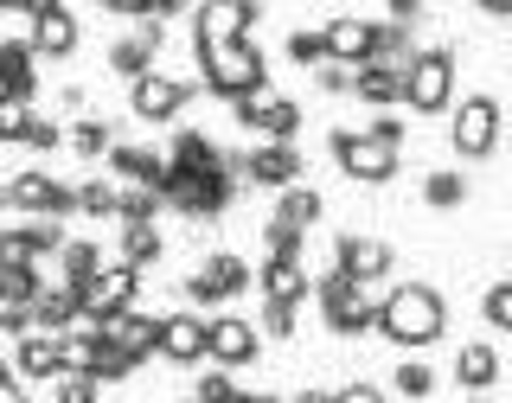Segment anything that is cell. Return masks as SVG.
I'll return each mask as SVG.
<instances>
[{
	"mask_svg": "<svg viewBox=\"0 0 512 403\" xmlns=\"http://www.w3.org/2000/svg\"><path fill=\"white\" fill-rule=\"evenodd\" d=\"M288 403H333V391H295Z\"/></svg>",
	"mask_w": 512,
	"mask_h": 403,
	"instance_id": "681fc988",
	"label": "cell"
},
{
	"mask_svg": "<svg viewBox=\"0 0 512 403\" xmlns=\"http://www.w3.org/2000/svg\"><path fill=\"white\" fill-rule=\"evenodd\" d=\"M116 199H122V186H109V180L77 186V212H90V218H116Z\"/></svg>",
	"mask_w": 512,
	"mask_h": 403,
	"instance_id": "d590c367",
	"label": "cell"
},
{
	"mask_svg": "<svg viewBox=\"0 0 512 403\" xmlns=\"http://www.w3.org/2000/svg\"><path fill=\"white\" fill-rule=\"evenodd\" d=\"M96 397H103V384L84 378V372H64V378L52 384V403H96Z\"/></svg>",
	"mask_w": 512,
	"mask_h": 403,
	"instance_id": "74e56055",
	"label": "cell"
},
{
	"mask_svg": "<svg viewBox=\"0 0 512 403\" xmlns=\"http://www.w3.org/2000/svg\"><path fill=\"white\" fill-rule=\"evenodd\" d=\"M391 384H397L404 397H429V391H436V372H429L423 359H404V365L391 372Z\"/></svg>",
	"mask_w": 512,
	"mask_h": 403,
	"instance_id": "8d00e7d4",
	"label": "cell"
},
{
	"mask_svg": "<svg viewBox=\"0 0 512 403\" xmlns=\"http://www.w3.org/2000/svg\"><path fill=\"white\" fill-rule=\"evenodd\" d=\"M250 20H256V0H205L192 13V45H237L250 39Z\"/></svg>",
	"mask_w": 512,
	"mask_h": 403,
	"instance_id": "9a60e30c",
	"label": "cell"
},
{
	"mask_svg": "<svg viewBox=\"0 0 512 403\" xmlns=\"http://www.w3.org/2000/svg\"><path fill=\"white\" fill-rule=\"evenodd\" d=\"M224 154H231V148H218L205 128H180V135H173V148H167V167L186 173V180H205V173L224 167Z\"/></svg>",
	"mask_w": 512,
	"mask_h": 403,
	"instance_id": "ffe728a7",
	"label": "cell"
},
{
	"mask_svg": "<svg viewBox=\"0 0 512 403\" xmlns=\"http://www.w3.org/2000/svg\"><path fill=\"white\" fill-rule=\"evenodd\" d=\"M333 403H384V391H378V384H340V391H333Z\"/></svg>",
	"mask_w": 512,
	"mask_h": 403,
	"instance_id": "ee69618b",
	"label": "cell"
},
{
	"mask_svg": "<svg viewBox=\"0 0 512 403\" xmlns=\"http://www.w3.org/2000/svg\"><path fill=\"white\" fill-rule=\"evenodd\" d=\"M186 403H192V397H186Z\"/></svg>",
	"mask_w": 512,
	"mask_h": 403,
	"instance_id": "816d5d0a",
	"label": "cell"
},
{
	"mask_svg": "<svg viewBox=\"0 0 512 403\" xmlns=\"http://www.w3.org/2000/svg\"><path fill=\"white\" fill-rule=\"evenodd\" d=\"M0 263H7V269H39L45 263L39 237H32L26 224H0Z\"/></svg>",
	"mask_w": 512,
	"mask_h": 403,
	"instance_id": "4dcf8cb0",
	"label": "cell"
},
{
	"mask_svg": "<svg viewBox=\"0 0 512 403\" xmlns=\"http://www.w3.org/2000/svg\"><path fill=\"white\" fill-rule=\"evenodd\" d=\"M365 135H378V141H391V148H404V122H397V116H372V122H365Z\"/></svg>",
	"mask_w": 512,
	"mask_h": 403,
	"instance_id": "bcb514c9",
	"label": "cell"
},
{
	"mask_svg": "<svg viewBox=\"0 0 512 403\" xmlns=\"http://www.w3.org/2000/svg\"><path fill=\"white\" fill-rule=\"evenodd\" d=\"M455 384L468 397H487L493 384H500V352H493L487 340H468V346L455 352Z\"/></svg>",
	"mask_w": 512,
	"mask_h": 403,
	"instance_id": "d4e9b609",
	"label": "cell"
},
{
	"mask_svg": "<svg viewBox=\"0 0 512 403\" xmlns=\"http://www.w3.org/2000/svg\"><path fill=\"white\" fill-rule=\"evenodd\" d=\"M244 180L288 192V186H301V154L288 148V141H256V148L244 154Z\"/></svg>",
	"mask_w": 512,
	"mask_h": 403,
	"instance_id": "ac0fdd59",
	"label": "cell"
},
{
	"mask_svg": "<svg viewBox=\"0 0 512 403\" xmlns=\"http://www.w3.org/2000/svg\"><path fill=\"white\" fill-rule=\"evenodd\" d=\"M103 269H109V256H103V244H90V237H71V244L58 250V282H71V288L96 282Z\"/></svg>",
	"mask_w": 512,
	"mask_h": 403,
	"instance_id": "83f0119b",
	"label": "cell"
},
{
	"mask_svg": "<svg viewBox=\"0 0 512 403\" xmlns=\"http://www.w3.org/2000/svg\"><path fill=\"white\" fill-rule=\"evenodd\" d=\"M448 141H455L461 160H487L500 148V103L493 96H468V103H455V116H448Z\"/></svg>",
	"mask_w": 512,
	"mask_h": 403,
	"instance_id": "9c48e42d",
	"label": "cell"
},
{
	"mask_svg": "<svg viewBox=\"0 0 512 403\" xmlns=\"http://www.w3.org/2000/svg\"><path fill=\"white\" fill-rule=\"evenodd\" d=\"M160 39H167V20H141L128 39H116L109 45V71H122V77H148L154 71V52H160Z\"/></svg>",
	"mask_w": 512,
	"mask_h": 403,
	"instance_id": "d6986e66",
	"label": "cell"
},
{
	"mask_svg": "<svg viewBox=\"0 0 512 403\" xmlns=\"http://www.w3.org/2000/svg\"><path fill=\"white\" fill-rule=\"evenodd\" d=\"M160 256H167V231H160V218H154V224H122L116 263H128V269H154Z\"/></svg>",
	"mask_w": 512,
	"mask_h": 403,
	"instance_id": "4316f807",
	"label": "cell"
},
{
	"mask_svg": "<svg viewBox=\"0 0 512 403\" xmlns=\"http://www.w3.org/2000/svg\"><path fill=\"white\" fill-rule=\"evenodd\" d=\"M295 314L301 308H263V333L269 340H288V333H295Z\"/></svg>",
	"mask_w": 512,
	"mask_h": 403,
	"instance_id": "7bdbcfd3",
	"label": "cell"
},
{
	"mask_svg": "<svg viewBox=\"0 0 512 403\" xmlns=\"http://www.w3.org/2000/svg\"><path fill=\"white\" fill-rule=\"evenodd\" d=\"M160 359L167 365H205L212 359V320L192 314V308L160 314Z\"/></svg>",
	"mask_w": 512,
	"mask_h": 403,
	"instance_id": "8fae6325",
	"label": "cell"
},
{
	"mask_svg": "<svg viewBox=\"0 0 512 403\" xmlns=\"http://www.w3.org/2000/svg\"><path fill=\"white\" fill-rule=\"evenodd\" d=\"M231 116L244 122L250 135H263V141H288V148H295V128H301V103H295V96L263 90V96H244V103H231Z\"/></svg>",
	"mask_w": 512,
	"mask_h": 403,
	"instance_id": "30bf717a",
	"label": "cell"
},
{
	"mask_svg": "<svg viewBox=\"0 0 512 403\" xmlns=\"http://www.w3.org/2000/svg\"><path fill=\"white\" fill-rule=\"evenodd\" d=\"M480 308H487V320H493V327H500V333H512V282H493Z\"/></svg>",
	"mask_w": 512,
	"mask_h": 403,
	"instance_id": "f35d334b",
	"label": "cell"
},
{
	"mask_svg": "<svg viewBox=\"0 0 512 403\" xmlns=\"http://www.w3.org/2000/svg\"><path fill=\"white\" fill-rule=\"evenodd\" d=\"M135 295H141V269H128L109 256V269L96 282L77 288V301H84V320L90 327H109V320H122V314H135Z\"/></svg>",
	"mask_w": 512,
	"mask_h": 403,
	"instance_id": "52a82bcc",
	"label": "cell"
},
{
	"mask_svg": "<svg viewBox=\"0 0 512 403\" xmlns=\"http://www.w3.org/2000/svg\"><path fill=\"white\" fill-rule=\"evenodd\" d=\"M378 333H384L391 346H410V352L436 346L442 333H448V301H442V288H429V282H397L391 295H378Z\"/></svg>",
	"mask_w": 512,
	"mask_h": 403,
	"instance_id": "6da1fadb",
	"label": "cell"
},
{
	"mask_svg": "<svg viewBox=\"0 0 512 403\" xmlns=\"http://www.w3.org/2000/svg\"><path fill=\"white\" fill-rule=\"evenodd\" d=\"M0 205L7 212H26V218H64L77 212V186L52 180V173H13V180H0Z\"/></svg>",
	"mask_w": 512,
	"mask_h": 403,
	"instance_id": "8992f818",
	"label": "cell"
},
{
	"mask_svg": "<svg viewBox=\"0 0 512 403\" xmlns=\"http://www.w3.org/2000/svg\"><path fill=\"white\" fill-rule=\"evenodd\" d=\"M231 397H237L231 372H205V378H199V391H192V403H231Z\"/></svg>",
	"mask_w": 512,
	"mask_h": 403,
	"instance_id": "60d3db41",
	"label": "cell"
},
{
	"mask_svg": "<svg viewBox=\"0 0 512 403\" xmlns=\"http://www.w3.org/2000/svg\"><path fill=\"white\" fill-rule=\"evenodd\" d=\"M13 372H20L26 384H58L64 378V346L52 340V333H26V340L13 346Z\"/></svg>",
	"mask_w": 512,
	"mask_h": 403,
	"instance_id": "7402d4cb",
	"label": "cell"
},
{
	"mask_svg": "<svg viewBox=\"0 0 512 403\" xmlns=\"http://www.w3.org/2000/svg\"><path fill=\"white\" fill-rule=\"evenodd\" d=\"M0 96H32V39H0Z\"/></svg>",
	"mask_w": 512,
	"mask_h": 403,
	"instance_id": "f546056e",
	"label": "cell"
},
{
	"mask_svg": "<svg viewBox=\"0 0 512 403\" xmlns=\"http://www.w3.org/2000/svg\"><path fill=\"white\" fill-rule=\"evenodd\" d=\"M256 352H263V327L244 314H218L212 320V365L218 372H237V365H250Z\"/></svg>",
	"mask_w": 512,
	"mask_h": 403,
	"instance_id": "e0dca14e",
	"label": "cell"
},
{
	"mask_svg": "<svg viewBox=\"0 0 512 403\" xmlns=\"http://www.w3.org/2000/svg\"><path fill=\"white\" fill-rule=\"evenodd\" d=\"M64 148H71L77 160H103L109 148H116V141H109V122H71V128H64Z\"/></svg>",
	"mask_w": 512,
	"mask_h": 403,
	"instance_id": "d6a6232c",
	"label": "cell"
},
{
	"mask_svg": "<svg viewBox=\"0 0 512 403\" xmlns=\"http://www.w3.org/2000/svg\"><path fill=\"white\" fill-rule=\"evenodd\" d=\"M26 148H64V128L39 116V122H32V135H26Z\"/></svg>",
	"mask_w": 512,
	"mask_h": 403,
	"instance_id": "f6af8a7d",
	"label": "cell"
},
{
	"mask_svg": "<svg viewBox=\"0 0 512 403\" xmlns=\"http://www.w3.org/2000/svg\"><path fill=\"white\" fill-rule=\"evenodd\" d=\"M391 263H397V250L384 244V237H365V231H346L340 244H333V269H340V276H352V282H384L391 276Z\"/></svg>",
	"mask_w": 512,
	"mask_h": 403,
	"instance_id": "4fadbf2b",
	"label": "cell"
},
{
	"mask_svg": "<svg viewBox=\"0 0 512 403\" xmlns=\"http://www.w3.org/2000/svg\"><path fill=\"white\" fill-rule=\"evenodd\" d=\"M250 263L237 250H212V256H199V269L186 276V295L199 301V308H218V301H237L250 288Z\"/></svg>",
	"mask_w": 512,
	"mask_h": 403,
	"instance_id": "ba28073f",
	"label": "cell"
},
{
	"mask_svg": "<svg viewBox=\"0 0 512 403\" xmlns=\"http://www.w3.org/2000/svg\"><path fill=\"white\" fill-rule=\"evenodd\" d=\"M231 403H288V397H269V391H237Z\"/></svg>",
	"mask_w": 512,
	"mask_h": 403,
	"instance_id": "c3c4849f",
	"label": "cell"
},
{
	"mask_svg": "<svg viewBox=\"0 0 512 403\" xmlns=\"http://www.w3.org/2000/svg\"><path fill=\"white\" fill-rule=\"evenodd\" d=\"M320 39H327V58L346 64V71H359V64H372V45H378V20H365V13H333L327 26H320Z\"/></svg>",
	"mask_w": 512,
	"mask_h": 403,
	"instance_id": "2e32d148",
	"label": "cell"
},
{
	"mask_svg": "<svg viewBox=\"0 0 512 403\" xmlns=\"http://www.w3.org/2000/svg\"><path fill=\"white\" fill-rule=\"evenodd\" d=\"M26 20H32V58H71L77 52V13L64 7V0H32L26 7Z\"/></svg>",
	"mask_w": 512,
	"mask_h": 403,
	"instance_id": "7c38bea8",
	"label": "cell"
},
{
	"mask_svg": "<svg viewBox=\"0 0 512 403\" xmlns=\"http://www.w3.org/2000/svg\"><path fill=\"white\" fill-rule=\"evenodd\" d=\"M404 109H416V116L455 109V52L448 45H416V58L404 71Z\"/></svg>",
	"mask_w": 512,
	"mask_h": 403,
	"instance_id": "277c9868",
	"label": "cell"
},
{
	"mask_svg": "<svg viewBox=\"0 0 512 403\" xmlns=\"http://www.w3.org/2000/svg\"><path fill=\"white\" fill-rule=\"evenodd\" d=\"M423 205H436V212H455V205H468V173L436 167V173L423 180Z\"/></svg>",
	"mask_w": 512,
	"mask_h": 403,
	"instance_id": "1f68e13d",
	"label": "cell"
},
{
	"mask_svg": "<svg viewBox=\"0 0 512 403\" xmlns=\"http://www.w3.org/2000/svg\"><path fill=\"white\" fill-rule=\"evenodd\" d=\"M199 84L224 96V103H244V96H263L269 90V64L250 39L237 45H199Z\"/></svg>",
	"mask_w": 512,
	"mask_h": 403,
	"instance_id": "7a4b0ae2",
	"label": "cell"
},
{
	"mask_svg": "<svg viewBox=\"0 0 512 403\" xmlns=\"http://www.w3.org/2000/svg\"><path fill=\"white\" fill-rule=\"evenodd\" d=\"M0 333H13V340L39 333V320H32V301H7V308H0Z\"/></svg>",
	"mask_w": 512,
	"mask_h": 403,
	"instance_id": "ab89813d",
	"label": "cell"
},
{
	"mask_svg": "<svg viewBox=\"0 0 512 403\" xmlns=\"http://www.w3.org/2000/svg\"><path fill=\"white\" fill-rule=\"evenodd\" d=\"M314 84L327 90V96H346V90H352V71H346V64H333V58H327V64L314 71Z\"/></svg>",
	"mask_w": 512,
	"mask_h": 403,
	"instance_id": "b9f144b4",
	"label": "cell"
},
{
	"mask_svg": "<svg viewBox=\"0 0 512 403\" xmlns=\"http://www.w3.org/2000/svg\"><path fill=\"white\" fill-rule=\"evenodd\" d=\"M314 301H320V320H327L340 340H359V333H378V295L365 282L340 276V269H327V276L314 282Z\"/></svg>",
	"mask_w": 512,
	"mask_h": 403,
	"instance_id": "3957f363",
	"label": "cell"
},
{
	"mask_svg": "<svg viewBox=\"0 0 512 403\" xmlns=\"http://www.w3.org/2000/svg\"><path fill=\"white\" fill-rule=\"evenodd\" d=\"M352 96H359V103H378V109H391V103H404V71H397V64H359V71H352Z\"/></svg>",
	"mask_w": 512,
	"mask_h": 403,
	"instance_id": "484cf974",
	"label": "cell"
},
{
	"mask_svg": "<svg viewBox=\"0 0 512 403\" xmlns=\"http://www.w3.org/2000/svg\"><path fill=\"white\" fill-rule=\"evenodd\" d=\"M327 148H333V160H340V173L359 180V186H384L397 173V154H404V148H391V141L365 135V128H333Z\"/></svg>",
	"mask_w": 512,
	"mask_h": 403,
	"instance_id": "5b68a950",
	"label": "cell"
},
{
	"mask_svg": "<svg viewBox=\"0 0 512 403\" xmlns=\"http://www.w3.org/2000/svg\"><path fill=\"white\" fill-rule=\"evenodd\" d=\"M314 295L308 263H263V308H301Z\"/></svg>",
	"mask_w": 512,
	"mask_h": 403,
	"instance_id": "603a6c76",
	"label": "cell"
},
{
	"mask_svg": "<svg viewBox=\"0 0 512 403\" xmlns=\"http://www.w3.org/2000/svg\"><path fill=\"white\" fill-rule=\"evenodd\" d=\"M0 403H32L26 397V378L13 372V365H0Z\"/></svg>",
	"mask_w": 512,
	"mask_h": 403,
	"instance_id": "7dc6e473",
	"label": "cell"
},
{
	"mask_svg": "<svg viewBox=\"0 0 512 403\" xmlns=\"http://www.w3.org/2000/svg\"><path fill=\"white\" fill-rule=\"evenodd\" d=\"M288 58H295L301 71H320V64H327V39H320V26L288 32Z\"/></svg>",
	"mask_w": 512,
	"mask_h": 403,
	"instance_id": "e575fe53",
	"label": "cell"
},
{
	"mask_svg": "<svg viewBox=\"0 0 512 403\" xmlns=\"http://www.w3.org/2000/svg\"><path fill=\"white\" fill-rule=\"evenodd\" d=\"M103 340L109 346H116L122 352V359H160V314H122V320H109V327H103Z\"/></svg>",
	"mask_w": 512,
	"mask_h": 403,
	"instance_id": "44dd1931",
	"label": "cell"
},
{
	"mask_svg": "<svg viewBox=\"0 0 512 403\" xmlns=\"http://www.w3.org/2000/svg\"><path fill=\"white\" fill-rule=\"evenodd\" d=\"M109 167H116L128 186H154V192L167 186V173H173V167H167V154L135 148V141H116V148H109Z\"/></svg>",
	"mask_w": 512,
	"mask_h": 403,
	"instance_id": "cb8c5ba5",
	"label": "cell"
},
{
	"mask_svg": "<svg viewBox=\"0 0 512 403\" xmlns=\"http://www.w3.org/2000/svg\"><path fill=\"white\" fill-rule=\"evenodd\" d=\"M320 212H327V199H320L314 186H288V192H282V205H276V212H269V218H276V224H288V231H301V237H308L314 224H320Z\"/></svg>",
	"mask_w": 512,
	"mask_h": 403,
	"instance_id": "f1b7e54d",
	"label": "cell"
},
{
	"mask_svg": "<svg viewBox=\"0 0 512 403\" xmlns=\"http://www.w3.org/2000/svg\"><path fill=\"white\" fill-rule=\"evenodd\" d=\"M461 403H493V397H461Z\"/></svg>",
	"mask_w": 512,
	"mask_h": 403,
	"instance_id": "f907efd6",
	"label": "cell"
},
{
	"mask_svg": "<svg viewBox=\"0 0 512 403\" xmlns=\"http://www.w3.org/2000/svg\"><path fill=\"white\" fill-rule=\"evenodd\" d=\"M32 96H0V141H26L32 135Z\"/></svg>",
	"mask_w": 512,
	"mask_h": 403,
	"instance_id": "836d02e7",
	"label": "cell"
},
{
	"mask_svg": "<svg viewBox=\"0 0 512 403\" xmlns=\"http://www.w3.org/2000/svg\"><path fill=\"white\" fill-rule=\"evenodd\" d=\"M186 103H192V84H186V77H173V71H148L135 90H128L135 122H173Z\"/></svg>",
	"mask_w": 512,
	"mask_h": 403,
	"instance_id": "5bb4252c",
	"label": "cell"
}]
</instances>
